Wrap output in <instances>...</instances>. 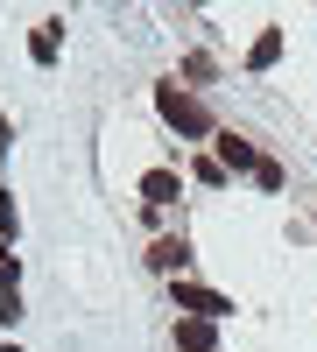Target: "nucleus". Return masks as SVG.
Returning <instances> with one entry per match:
<instances>
[{
    "mask_svg": "<svg viewBox=\"0 0 317 352\" xmlns=\"http://www.w3.org/2000/svg\"><path fill=\"white\" fill-rule=\"evenodd\" d=\"M155 113H162V120L177 127L184 141H205V134H219V127H212V106H205V99H190L177 78H169V85H155Z\"/></svg>",
    "mask_w": 317,
    "mask_h": 352,
    "instance_id": "obj_1",
    "label": "nucleus"
},
{
    "mask_svg": "<svg viewBox=\"0 0 317 352\" xmlns=\"http://www.w3.org/2000/svg\"><path fill=\"white\" fill-rule=\"evenodd\" d=\"M177 310H190V317H212V324H226V317H233V296H219V289H205V282H177Z\"/></svg>",
    "mask_w": 317,
    "mask_h": 352,
    "instance_id": "obj_2",
    "label": "nucleus"
},
{
    "mask_svg": "<svg viewBox=\"0 0 317 352\" xmlns=\"http://www.w3.org/2000/svg\"><path fill=\"white\" fill-rule=\"evenodd\" d=\"M212 148H219V169H261V155H254L247 134H212Z\"/></svg>",
    "mask_w": 317,
    "mask_h": 352,
    "instance_id": "obj_3",
    "label": "nucleus"
},
{
    "mask_svg": "<svg viewBox=\"0 0 317 352\" xmlns=\"http://www.w3.org/2000/svg\"><path fill=\"white\" fill-rule=\"evenodd\" d=\"M149 268H155V275H184V268H190V240H184V232H177V240H155V247H149Z\"/></svg>",
    "mask_w": 317,
    "mask_h": 352,
    "instance_id": "obj_4",
    "label": "nucleus"
},
{
    "mask_svg": "<svg viewBox=\"0 0 317 352\" xmlns=\"http://www.w3.org/2000/svg\"><path fill=\"white\" fill-rule=\"evenodd\" d=\"M212 345H219L212 317H177V352H212Z\"/></svg>",
    "mask_w": 317,
    "mask_h": 352,
    "instance_id": "obj_5",
    "label": "nucleus"
},
{
    "mask_svg": "<svg viewBox=\"0 0 317 352\" xmlns=\"http://www.w3.org/2000/svg\"><path fill=\"white\" fill-rule=\"evenodd\" d=\"M177 169H149V176H141V197H149V212H169V204H177Z\"/></svg>",
    "mask_w": 317,
    "mask_h": 352,
    "instance_id": "obj_6",
    "label": "nucleus"
},
{
    "mask_svg": "<svg viewBox=\"0 0 317 352\" xmlns=\"http://www.w3.org/2000/svg\"><path fill=\"white\" fill-rule=\"evenodd\" d=\"M56 43H64V21H36V36H28V56H36V64H56Z\"/></svg>",
    "mask_w": 317,
    "mask_h": 352,
    "instance_id": "obj_7",
    "label": "nucleus"
},
{
    "mask_svg": "<svg viewBox=\"0 0 317 352\" xmlns=\"http://www.w3.org/2000/svg\"><path fill=\"white\" fill-rule=\"evenodd\" d=\"M275 56H282V28H261V36H254V50H247V64H254V71H268Z\"/></svg>",
    "mask_w": 317,
    "mask_h": 352,
    "instance_id": "obj_8",
    "label": "nucleus"
},
{
    "mask_svg": "<svg viewBox=\"0 0 317 352\" xmlns=\"http://www.w3.org/2000/svg\"><path fill=\"white\" fill-rule=\"evenodd\" d=\"M0 240H14V204H8V190H0Z\"/></svg>",
    "mask_w": 317,
    "mask_h": 352,
    "instance_id": "obj_9",
    "label": "nucleus"
},
{
    "mask_svg": "<svg viewBox=\"0 0 317 352\" xmlns=\"http://www.w3.org/2000/svg\"><path fill=\"white\" fill-rule=\"evenodd\" d=\"M0 352H14V345H0Z\"/></svg>",
    "mask_w": 317,
    "mask_h": 352,
    "instance_id": "obj_10",
    "label": "nucleus"
}]
</instances>
